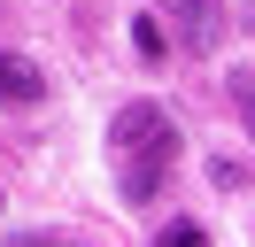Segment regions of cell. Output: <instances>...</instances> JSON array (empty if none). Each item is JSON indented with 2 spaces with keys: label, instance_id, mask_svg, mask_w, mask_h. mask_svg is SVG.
Instances as JSON below:
<instances>
[{
  "label": "cell",
  "instance_id": "3",
  "mask_svg": "<svg viewBox=\"0 0 255 247\" xmlns=\"http://www.w3.org/2000/svg\"><path fill=\"white\" fill-rule=\"evenodd\" d=\"M155 131H170L162 101H124V108H116V124H109V147H116V154H131V147H147Z\"/></svg>",
  "mask_w": 255,
  "mask_h": 247
},
{
  "label": "cell",
  "instance_id": "9",
  "mask_svg": "<svg viewBox=\"0 0 255 247\" xmlns=\"http://www.w3.org/2000/svg\"><path fill=\"white\" fill-rule=\"evenodd\" d=\"M0 247H54V240H47V232H8Z\"/></svg>",
  "mask_w": 255,
  "mask_h": 247
},
{
  "label": "cell",
  "instance_id": "8",
  "mask_svg": "<svg viewBox=\"0 0 255 247\" xmlns=\"http://www.w3.org/2000/svg\"><path fill=\"white\" fill-rule=\"evenodd\" d=\"M155 247H209V232L201 224H186V216H178V224H162V240Z\"/></svg>",
  "mask_w": 255,
  "mask_h": 247
},
{
  "label": "cell",
  "instance_id": "5",
  "mask_svg": "<svg viewBox=\"0 0 255 247\" xmlns=\"http://www.w3.org/2000/svg\"><path fill=\"white\" fill-rule=\"evenodd\" d=\"M209 185L217 193H248V162L240 154H209Z\"/></svg>",
  "mask_w": 255,
  "mask_h": 247
},
{
  "label": "cell",
  "instance_id": "4",
  "mask_svg": "<svg viewBox=\"0 0 255 247\" xmlns=\"http://www.w3.org/2000/svg\"><path fill=\"white\" fill-rule=\"evenodd\" d=\"M0 101L8 108H39L47 101V77H39L31 54H0Z\"/></svg>",
  "mask_w": 255,
  "mask_h": 247
},
{
  "label": "cell",
  "instance_id": "2",
  "mask_svg": "<svg viewBox=\"0 0 255 247\" xmlns=\"http://www.w3.org/2000/svg\"><path fill=\"white\" fill-rule=\"evenodd\" d=\"M162 23L178 31L186 54H217L224 46V0H162Z\"/></svg>",
  "mask_w": 255,
  "mask_h": 247
},
{
  "label": "cell",
  "instance_id": "6",
  "mask_svg": "<svg viewBox=\"0 0 255 247\" xmlns=\"http://www.w3.org/2000/svg\"><path fill=\"white\" fill-rule=\"evenodd\" d=\"M131 46H139L147 62H162V46H170V31H162V15H131Z\"/></svg>",
  "mask_w": 255,
  "mask_h": 247
},
{
  "label": "cell",
  "instance_id": "10",
  "mask_svg": "<svg viewBox=\"0 0 255 247\" xmlns=\"http://www.w3.org/2000/svg\"><path fill=\"white\" fill-rule=\"evenodd\" d=\"M0 201H8V193H0Z\"/></svg>",
  "mask_w": 255,
  "mask_h": 247
},
{
  "label": "cell",
  "instance_id": "1",
  "mask_svg": "<svg viewBox=\"0 0 255 247\" xmlns=\"http://www.w3.org/2000/svg\"><path fill=\"white\" fill-rule=\"evenodd\" d=\"M178 154H186V147H178V124H170V131H155L147 147H131V154H124V170H116V193H124L131 209H147V201H162V185H170Z\"/></svg>",
  "mask_w": 255,
  "mask_h": 247
},
{
  "label": "cell",
  "instance_id": "7",
  "mask_svg": "<svg viewBox=\"0 0 255 247\" xmlns=\"http://www.w3.org/2000/svg\"><path fill=\"white\" fill-rule=\"evenodd\" d=\"M224 93H232V116L248 124V108H255V77H248V62H232V70H224Z\"/></svg>",
  "mask_w": 255,
  "mask_h": 247
}]
</instances>
